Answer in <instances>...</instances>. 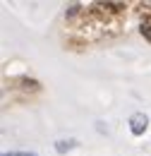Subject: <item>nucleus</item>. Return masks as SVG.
Listing matches in <instances>:
<instances>
[{
    "instance_id": "nucleus-1",
    "label": "nucleus",
    "mask_w": 151,
    "mask_h": 156,
    "mask_svg": "<svg viewBox=\"0 0 151 156\" xmlns=\"http://www.w3.org/2000/svg\"><path fill=\"white\" fill-rule=\"evenodd\" d=\"M146 127H149V118L144 115V113H132V118H130V130H132V135L134 137L144 135Z\"/></svg>"
},
{
    "instance_id": "nucleus-2",
    "label": "nucleus",
    "mask_w": 151,
    "mask_h": 156,
    "mask_svg": "<svg viewBox=\"0 0 151 156\" xmlns=\"http://www.w3.org/2000/svg\"><path fill=\"white\" fill-rule=\"evenodd\" d=\"M75 144H77L75 139H60V142H55V151L58 154H65V151H70Z\"/></svg>"
},
{
    "instance_id": "nucleus-3",
    "label": "nucleus",
    "mask_w": 151,
    "mask_h": 156,
    "mask_svg": "<svg viewBox=\"0 0 151 156\" xmlns=\"http://www.w3.org/2000/svg\"><path fill=\"white\" fill-rule=\"evenodd\" d=\"M142 34H144V36H146V39L151 41V20H149V22H144V24H142Z\"/></svg>"
},
{
    "instance_id": "nucleus-4",
    "label": "nucleus",
    "mask_w": 151,
    "mask_h": 156,
    "mask_svg": "<svg viewBox=\"0 0 151 156\" xmlns=\"http://www.w3.org/2000/svg\"><path fill=\"white\" fill-rule=\"evenodd\" d=\"M2 156H22V154H2Z\"/></svg>"
},
{
    "instance_id": "nucleus-5",
    "label": "nucleus",
    "mask_w": 151,
    "mask_h": 156,
    "mask_svg": "<svg viewBox=\"0 0 151 156\" xmlns=\"http://www.w3.org/2000/svg\"><path fill=\"white\" fill-rule=\"evenodd\" d=\"M22 156H36V154H22Z\"/></svg>"
}]
</instances>
